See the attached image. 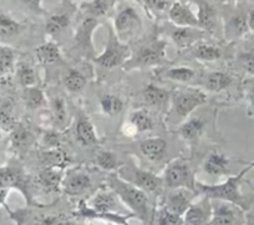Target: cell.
<instances>
[{
	"label": "cell",
	"mask_w": 254,
	"mask_h": 225,
	"mask_svg": "<svg viewBox=\"0 0 254 225\" xmlns=\"http://www.w3.org/2000/svg\"><path fill=\"white\" fill-rule=\"evenodd\" d=\"M109 187L114 190L122 203L131 210L135 218H138L145 225L151 224L152 214L148 207V198L146 192L133 185L132 183L122 179L117 174H110Z\"/></svg>",
	"instance_id": "cell-1"
},
{
	"label": "cell",
	"mask_w": 254,
	"mask_h": 225,
	"mask_svg": "<svg viewBox=\"0 0 254 225\" xmlns=\"http://www.w3.org/2000/svg\"><path fill=\"white\" fill-rule=\"evenodd\" d=\"M248 170V168L246 167L241 173H238L237 175H231L227 178L226 182L219 183V184H206V183L196 182V193L209 198L211 200H223V202L233 203L243 210H247L248 202L241 193L239 188H241L244 174Z\"/></svg>",
	"instance_id": "cell-2"
},
{
	"label": "cell",
	"mask_w": 254,
	"mask_h": 225,
	"mask_svg": "<svg viewBox=\"0 0 254 225\" xmlns=\"http://www.w3.org/2000/svg\"><path fill=\"white\" fill-rule=\"evenodd\" d=\"M163 183L171 189L192 190L196 193V178L190 165L183 160H175L166 167L163 172Z\"/></svg>",
	"instance_id": "cell-3"
},
{
	"label": "cell",
	"mask_w": 254,
	"mask_h": 225,
	"mask_svg": "<svg viewBox=\"0 0 254 225\" xmlns=\"http://www.w3.org/2000/svg\"><path fill=\"white\" fill-rule=\"evenodd\" d=\"M130 56V48L126 44L121 43L119 36L116 35L112 29L109 31V40L104 53L94 58L97 65L105 68H114L127 62V58Z\"/></svg>",
	"instance_id": "cell-4"
},
{
	"label": "cell",
	"mask_w": 254,
	"mask_h": 225,
	"mask_svg": "<svg viewBox=\"0 0 254 225\" xmlns=\"http://www.w3.org/2000/svg\"><path fill=\"white\" fill-rule=\"evenodd\" d=\"M246 210L238 205L223 200L212 203V217L208 225H243L246 222Z\"/></svg>",
	"instance_id": "cell-5"
},
{
	"label": "cell",
	"mask_w": 254,
	"mask_h": 225,
	"mask_svg": "<svg viewBox=\"0 0 254 225\" xmlns=\"http://www.w3.org/2000/svg\"><path fill=\"white\" fill-rule=\"evenodd\" d=\"M166 45L167 44L162 40L151 41L148 45H145L140 49L137 56L133 57L132 60L127 61V66H150L157 65L165 60L166 54Z\"/></svg>",
	"instance_id": "cell-6"
},
{
	"label": "cell",
	"mask_w": 254,
	"mask_h": 225,
	"mask_svg": "<svg viewBox=\"0 0 254 225\" xmlns=\"http://www.w3.org/2000/svg\"><path fill=\"white\" fill-rule=\"evenodd\" d=\"M207 95L202 92L201 90L190 89L186 91L178 92L173 99V106L176 112L180 116L186 117L194 111L197 107L206 104Z\"/></svg>",
	"instance_id": "cell-7"
},
{
	"label": "cell",
	"mask_w": 254,
	"mask_h": 225,
	"mask_svg": "<svg viewBox=\"0 0 254 225\" xmlns=\"http://www.w3.org/2000/svg\"><path fill=\"white\" fill-rule=\"evenodd\" d=\"M119 200L116 193L110 187H102L90 198L87 207L97 213H121L119 212ZM124 214V213H121Z\"/></svg>",
	"instance_id": "cell-8"
},
{
	"label": "cell",
	"mask_w": 254,
	"mask_h": 225,
	"mask_svg": "<svg viewBox=\"0 0 254 225\" xmlns=\"http://www.w3.org/2000/svg\"><path fill=\"white\" fill-rule=\"evenodd\" d=\"M212 217L211 199L203 197L199 203L190 204L183 215V225H208Z\"/></svg>",
	"instance_id": "cell-9"
},
{
	"label": "cell",
	"mask_w": 254,
	"mask_h": 225,
	"mask_svg": "<svg viewBox=\"0 0 254 225\" xmlns=\"http://www.w3.org/2000/svg\"><path fill=\"white\" fill-rule=\"evenodd\" d=\"M91 187V178L86 172L74 169L66 173L61 182V189L69 195H79Z\"/></svg>",
	"instance_id": "cell-10"
},
{
	"label": "cell",
	"mask_w": 254,
	"mask_h": 225,
	"mask_svg": "<svg viewBox=\"0 0 254 225\" xmlns=\"http://www.w3.org/2000/svg\"><path fill=\"white\" fill-rule=\"evenodd\" d=\"M127 182L132 183L133 185H136L146 193H156L161 189L163 180L162 178L157 177L150 170L132 167L130 169V178Z\"/></svg>",
	"instance_id": "cell-11"
},
{
	"label": "cell",
	"mask_w": 254,
	"mask_h": 225,
	"mask_svg": "<svg viewBox=\"0 0 254 225\" xmlns=\"http://www.w3.org/2000/svg\"><path fill=\"white\" fill-rule=\"evenodd\" d=\"M76 215L84 219H91V220H102V222L112 223L116 225H130L128 220L131 218H135V215L128 213V214H121V213H97L90 209L85 202H80L79 207H77Z\"/></svg>",
	"instance_id": "cell-12"
},
{
	"label": "cell",
	"mask_w": 254,
	"mask_h": 225,
	"mask_svg": "<svg viewBox=\"0 0 254 225\" xmlns=\"http://www.w3.org/2000/svg\"><path fill=\"white\" fill-rule=\"evenodd\" d=\"M168 18H170L171 23L175 24L176 26H188V28L201 29L196 14L190 10L187 4L182 3V1H175L170 6Z\"/></svg>",
	"instance_id": "cell-13"
},
{
	"label": "cell",
	"mask_w": 254,
	"mask_h": 225,
	"mask_svg": "<svg viewBox=\"0 0 254 225\" xmlns=\"http://www.w3.org/2000/svg\"><path fill=\"white\" fill-rule=\"evenodd\" d=\"M141 28V18L132 6H126L117 14L115 19V30L117 36L132 34Z\"/></svg>",
	"instance_id": "cell-14"
},
{
	"label": "cell",
	"mask_w": 254,
	"mask_h": 225,
	"mask_svg": "<svg viewBox=\"0 0 254 225\" xmlns=\"http://www.w3.org/2000/svg\"><path fill=\"white\" fill-rule=\"evenodd\" d=\"M99 21L96 18L86 16L84 20L80 23L75 34V44L80 50L84 53H94V45H92V34L96 30Z\"/></svg>",
	"instance_id": "cell-15"
},
{
	"label": "cell",
	"mask_w": 254,
	"mask_h": 225,
	"mask_svg": "<svg viewBox=\"0 0 254 225\" xmlns=\"http://www.w3.org/2000/svg\"><path fill=\"white\" fill-rule=\"evenodd\" d=\"M204 34H206V31L198 28L176 26L171 31V39H172V41L176 44L177 48L186 49L199 43L203 39Z\"/></svg>",
	"instance_id": "cell-16"
},
{
	"label": "cell",
	"mask_w": 254,
	"mask_h": 225,
	"mask_svg": "<svg viewBox=\"0 0 254 225\" xmlns=\"http://www.w3.org/2000/svg\"><path fill=\"white\" fill-rule=\"evenodd\" d=\"M190 193H194L192 190L183 189L180 188L176 192L171 193L167 195L165 200V204L162 207H165L166 209H168L170 212L175 213L178 215H185V213L187 212V209L190 208Z\"/></svg>",
	"instance_id": "cell-17"
},
{
	"label": "cell",
	"mask_w": 254,
	"mask_h": 225,
	"mask_svg": "<svg viewBox=\"0 0 254 225\" xmlns=\"http://www.w3.org/2000/svg\"><path fill=\"white\" fill-rule=\"evenodd\" d=\"M229 160L222 153L213 152L207 157L206 162L203 165V169L209 175H224L228 173Z\"/></svg>",
	"instance_id": "cell-18"
},
{
	"label": "cell",
	"mask_w": 254,
	"mask_h": 225,
	"mask_svg": "<svg viewBox=\"0 0 254 225\" xmlns=\"http://www.w3.org/2000/svg\"><path fill=\"white\" fill-rule=\"evenodd\" d=\"M198 13H197V18H198L199 26L202 30L207 33H213L214 26H216V19L217 13L214 10L213 6L209 3L204 1V0H199L198 3Z\"/></svg>",
	"instance_id": "cell-19"
},
{
	"label": "cell",
	"mask_w": 254,
	"mask_h": 225,
	"mask_svg": "<svg viewBox=\"0 0 254 225\" xmlns=\"http://www.w3.org/2000/svg\"><path fill=\"white\" fill-rule=\"evenodd\" d=\"M167 148V143L162 138H148L141 142L140 149L145 157L150 161H158L163 157Z\"/></svg>",
	"instance_id": "cell-20"
},
{
	"label": "cell",
	"mask_w": 254,
	"mask_h": 225,
	"mask_svg": "<svg viewBox=\"0 0 254 225\" xmlns=\"http://www.w3.org/2000/svg\"><path fill=\"white\" fill-rule=\"evenodd\" d=\"M76 138L82 146H95V144L99 143V139H97L96 132H95L94 126H92L91 121L89 118H82L79 119L76 126Z\"/></svg>",
	"instance_id": "cell-21"
},
{
	"label": "cell",
	"mask_w": 254,
	"mask_h": 225,
	"mask_svg": "<svg viewBox=\"0 0 254 225\" xmlns=\"http://www.w3.org/2000/svg\"><path fill=\"white\" fill-rule=\"evenodd\" d=\"M63 178L64 175L61 173L60 167H46L39 174L38 180L45 189L56 190L61 187Z\"/></svg>",
	"instance_id": "cell-22"
},
{
	"label": "cell",
	"mask_w": 254,
	"mask_h": 225,
	"mask_svg": "<svg viewBox=\"0 0 254 225\" xmlns=\"http://www.w3.org/2000/svg\"><path fill=\"white\" fill-rule=\"evenodd\" d=\"M249 30L247 15L243 13L234 14L226 24V38L237 39L243 36Z\"/></svg>",
	"instance_id": "cell-23"
},
{
	"label": "cell",
	"mask_w": 254,
	"mask_h": 225,
	"mask_svg": "<svg viewBox=\"0 0 254 225\" xmlns=\"http://www.w3.org/2000/svg\"><path fill=\"white\" fill-rule=\"evenodd\" d=\"M232 82H233V79H232L231 75L217 71V72L209 73L208 76L206 77L204 86L211 92H221L226 90L227 87L231 86Z\"/></svg>",
	"instance_id": "cell-24"
},
{
	"label": "cell",
	"mask_w": 254,
	"mask_h": 225,
	"mask_svg": "<svg viewBox=\"0 0 254 225\" xmlns=\"http://www.w3.org/2000/svg\"><path fill=\"white\" fill-rule=\"evenodd\" d=\"M115 3L116 0H92L82 5V10L87 14V16L97 19L109 14L110 10L114 8Z\"/></svg>",
	"instance_id": "cell-25"
},
{
	"label": "cell",
	"mask_w": 254,
	"mask_h": 225,
	"mask_svg": "<svg viewBox=\"0 0 254 225\" xmlns=\"http://www.w3.org/2000/svg\"><path fill=\"white\" fill-rule=\"evenodd\" d=\"M150 225H183V217L161 207L152 214Z\"/></svg>",
	"instance_id": "cell-26"
},
{
	"label": "cell",
	"mask_w": 254,
	"mask_h": 225,
	"mask_svg": "<svg viewBox=\"0 0 254 225\" xmlns=\"http://www.w3.org/2000/svg\"><path fill=\"white\" fill-rule=\"evenodd\" d=\"M36 57L41 63H54L60 60V48L54 43H45L35 49Z\"/></svg>",
	"instance_id": "cell-27"
},
{
	"label": "cell",
	"mask_w": 254,
	"mask_h": 225,
	"mask_svg": "<svg viewBox=\"0 0 254 225\" xmlns=\"http://www.w3.org/2000/svg\"><path fill=\"white\" fill-rule=\"evenodd\" d=\"M10 187L23 188V177L20 172L10 167L0 168V190Z\"/></svg>",
	"instance_id": "cell-28"
},
{
	"label": "cell",
	"mask_w": 254,
	"mask_h": 225,
	"mask_svg": "<svg viewBox=\"0 0 254 225\" xmlns=\"http://www.w3.org/2000/svg\"><path fill=\"white\" fill-rule=\"evenodd\" d=\"M31 139L33 137H31V132L29 131L28 127H25L24 124H15L13 127L10 141L16 151L25 149L30 144Z\"/></svg>",
	"instance_id": "cell-29"
},
{
	"label": "cell",
	"mask_w": 254,
	"mask_h": 225,
	"mask_svg": "<svg viewBox=\"0 0 254 225\" xmlns=\"http://www.w3.org/2000/svg\"><path fill=\"white\" fill-rule=\"evenodd\" d=\"M193 56L202 61H216L222 57V50L216 45L197 43L193 48Z\"/></svg>",
	"instance_id": "cell-30"
},
{
	"label": "cell",
	"mask_w": 254,
	"mask_h": 225,
	"mask_svg": "<svg viewBox=\"0 0 254 225\" xmlns=\"http://www.w3.org/2000/svg\"><path fill=\"white\" fill-rule=\"evenodd\" d=\"M204 129V122L201 121L199 118H192L190 121L185 122L182 126L180 127L178 132L181 136L186 139V141H194L198 138Z\"/></svg>",
	"instance_id": "cell-31"
},
{
	"label": "cell",
	"mask_w": 254,
	"mask_h": 225,
	"mask_svg": "<svg viewBox=\"0 0 254 225\" xmlns=\"http://www.w3.org/2000/svg\"><path fill=\"white\" fill-rule=\"evenodd\" d=\"M21 30V24L6 14H0V38L4 40L14 38Z\"/></svg>",
	"instance_id": "cell-32"
},
{
	"label": "cell",
	"mask_w": 254,
	"mask_h": 225,
	"mask_svg": "<svg viewBox=\"0 0 254 225\" xmlns=\"http://www.w3.org/2000/svg\"><path fill=\"white\" fill-rule=\"evenodd\" d=\"M143 95H145L146 102L152 105V106L165 105L170 99V92L167 90L162 89V87H157L155 85H148Z\"/></svg>",
	"instance_id": "cell-33"
},
{
	"label": "cell",
	"mask_w": 254,
	"mask_h": 225,
	"mask_svg": "<svg viewBox=\"0 0 254 225\" xmlns=\"http://www.w3.org/2000/svg\"><path fill=\"white\" fill-rule=\"evenodd\" d=\"M64 84H65V87H66L70 92L77 94V92L82 91V89H84L85 85H86V77L77 70L70 68V70L67 71L66 76H65V80H64Z\"/></svg>",
	"instance_id": "cell-34"
},
{
	"label": "cell",
	"mask_w": 254,
	"mask_h": 225,
	"mask_svg": "<svg viewBox=\"0 0 254 225\" xmlns=\"http://www.w3.org/2000/svg\"><path fill=\"white\" fill-rule=\"evenodd\" d=\"M70 24V16L65 13L54 14L48 19L46 23V33L50 35H56V34L61 33L63 30L69 26Z\"/></svg>",
	"instance_id": "cell-35"
},
{
	"label": "cell",
	"mask_w": 254,
	"mask_h": 225,
	"mask_svg": "<svg viewBox=\"0 0 254 225\" xmlns=\"http://www.w3.org/2000/svg\"><path fill=\"white\" fill-rule=\"evenodd\" d=\"M131 124L137 129L138 132L151 131L153 128V119L147 111L138 110L131 114Z\"/></svg>",
	"instance_id": "cell-36"
},
{
	"label": "cell",
	"mask_w": 254,
	"mask_h": 225,
	"mask_svg": "<svg viewBox=\"0 0 254 225\" xmlns=\"http://www.w3.org/2000/svg\"><path fill=\"white\" fill-rule=\"evenodd\" d=\"M51 111H53V119L56 127H64L66 123L67 110L63 97H55L51 101Z\"/></svg>",
	"instance_id": "cell-37"
},
{
	"label": "cell",
	"mask_w": 254,
	"mask_h": 225,
	"mask_svg": "<svg viewBox=\"0 0 254 225\" xmlns=\"http://www.w3.org/2000/svg\"><path fill=\"white\" fill-rule=\"evenodd\" d=\"M16 76H18L19 82L21 86L31 87L35 86L36 84V75L34 68L26 62H19L18 68H16Z\"/></svg>",
	"instance_id": "cell-38"
},
{
	"label": "cell",
	"mask_w": 254,
	"mask_h": 225,
	"mask_svg": "<svg viewBox=\"0 0 254 225\" xmlns=\"http://www.w3.org/2000/svg\"><path fill=\"white\" fill-rule=\"evenodd\" d=\"M24 100H25L26 107L30 110L40 109L45 104V96H44L43 91L39 87L31 86L26 87L25 95H24Z\"/></svg>",
	"instance_id": "cell-39"
},
{
	"label": "cell",
	"mask_w": 254,
	"mask_h": 225,
	"mask_svg": "<svg viewBox=\"0 0 254 225\" xmlns=\"http://www.w3.org/2000/svg\"><path fill=\"white\" fill-rule=\"evenodd\" d=\"M100 105H101L102 111L109 116H114V114L120 113L124 110V102L114 95H105L100 100Z\"/></svg>",
	"instance_id": "cell-40"
},
{
	"label": "cell",
	"mask_w": 254,
	"mask_h": 225,
	"mask_svg": "<svg viewBox=\"0 0 254 225\" xmlns=\"http://www.w3.org/2000/svg\"><path fill=\"white\" fill-rule=\"evenodd\" d=\"M165 77L176 82H190L194 77V71L190 67H173L165 72Z\"/></svg>",
	"instance_id": "cell-41"
},
{
	"label": "cell",
	"mask_w": 254,
	"mask_h": 225,
	"mask_svg": "<svg viewBox=\"0 0 254 225\" xmlns=\"http://www.w3.org/2000/svg\"><path fill=\"white\" fill-rule=\"evenodd\" d=\"M96 165L106 172H112L119 167V161L115 153L110 151H101L96 156Z\"/></svg>",
	"instance_id": "cell-42"
},
{
	"label": "cell",
	"mask_w": 254,
	"mask_h": 225,
	"mask_svg": "<svg viewBox=\"0 0 254 225\" xmlns=\"http://www.w3.org/2000/svg\"><path fill=\"white\" fill-rule=\"evenodd\" d=\"M43 162L48 165V167H60L66 162V155L59 149L58 147L50 148L43 155Z\"/></svg>",
	"instance_id": "cell-43"
},
{
	"label": "cell",
	"mask_w": 254,
	"mask_h": 225,
	"mask_svg": "<svg viewBox=\"0 0 254 225\" xmlns=\"http://www.w3.org/2000/svg\"><path fill=\"white\" fill-rule=\"evenodd\" d=\"M15 58V53L11 48L0 45V75H4L11 70Z\"/></svg>",
	"instance_id": "cell-44"
},
{
	"label": "cell",
	"mask_w": 254,
	"mask_h": 225,
	"mask_svg": "<svg viewBox=\"0 0 254 225\" xmlns=\"http://www.w3.org/2000/svg\"><path fill=\"white\" fill-rule=\"evenodd\" d=\"M15 126L13 114V107L10 104L0 106V128L10 129Z\"/></svg>",
	"instance_id": "cell-45"
},
{
	"label": "cell",
	"mask_w": 254,
	"mask_h": 225,
	"mask_svg": "<svg viewBox=\"0 0 254 225\" xmlns=\"http://www.w3.org/2000/svg\"><path fill=\"white\" fill-rule=\"evenodd\" d=\"M238 61L246 72H248L249 75H254V50L239 54Z\"/></svg>",
	"instance_id": "cell-46"
},
{
	"label": "cell",
	"mask_w": 254,
	"mask_h": 225,
	"mask_svg": "<svg viewBox=\"0 0 254 225\" xmlns=\"http://www.w3.org/2000/svg\"><path fill=\"white\" fill-rule=\"evenodd\" d=\"M39 225H74V223L71 220L66 219V218L53 215V217L44 218Z\"/></svg>",
	"instance_id": "cell-47"
},
{
	"label": "cell",
	"mask_w": 254,
	"mask_h": 225,
	"mask_svg": "<svg viewBox=\"0 0 254 225\" xmlns=\"http://www.w3.org/2000/svg\"><path fill=\"white\" fill-rule=\"evenodd\" d=\"M28 6L29 9H31L35 13H43V6H41V1L43 0H20Z\"/></svg>",
	"instance_id": "cell-48"
},
{
	"label": "cell",
	"mask_w": 254,
	"mask_h": 225,
	"mask_svg": "<svg viewBox=\"0 0 254 225\" xmlns=\"http://www.w3.org/2000/svg\"><path fill=\"white\" fill-rule=\"evenodd\" d=\"M44 142H45L46 144H49L50 148H55L59 144V134L49 132V133H46L45 137H44Z\"/></svg>",
	"instance_id": "cell-49"
},
{
	"label": "cell",
	"mask_w": 254,
	"mask_h": 225,
	"mask_svg": "<svg viewBox=\"0 0 254 225\" xmlns=\"http://www.w3.org/2000/svg\"><path fill=\"white\" fill-rule=\"evenodd\" d=\"M247 23H248L249 30L254 31V10H251L247 14Z\"/></svg>",
	"instance_id": "cell-50"
},
{
	"label": "cell",
	"mask_w": 254,
	"mask_h": 225,
	"mask_svg": "<svg viewBox=\"0 0 254 225\" xmlns=\"http://www.w3.org/2000/svg\"><path fill=\"white\" fill-rule=\"evenodd\" d=\"M247 99H248V102H249V105L252 106V109L254 110V87L248 92V96H247Z\"/></svg>",
	"instance_id": "cell-51"
},
{
	"label": "cell",
	"mask_w": 254,
	"mask_h": 225,
	"mask_svg": "<svg viewBox=\"0 0 254 225\" xmlns=\"http://www.w3.org/2000/svg\"><path fill=\"white\" fill-rule=\"evenodd\" d=\"M247 168H248V169H251V168H254V161H253V162H252L251 165H249Z\"/></svg>",
	"instance_id": "cell-52"
},
{
	"label": "cell",
	"mask_w": 254,
	"mask_h": 225,
	"mask_svg": "<svg viewBox=\"0 0 254 225\" xmlns=\"http://www.w3.org/2000/svg\"><path fill=\"white\" fill-rule=\"evenodd\" d=\"M133 1H138V3H143V0H133Z\"/></svg>",
	"instance_id": "cell-53"
},
{
	"label": "cell",
	"mask_w": 254,
	"mask_h": 225,
	"mask_svg": "<svg viewBox=\"0 0 254 225\" xmlns=\"http://www.w3.org/2000/svg\"><path fill=\"white\" fill-rule=\"evenodd\" d=\"M0 148H1V143H0Z\"/></svg>",
	"instance_id": "cell-54"
}]
</instances>
